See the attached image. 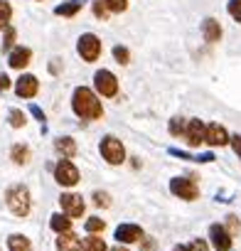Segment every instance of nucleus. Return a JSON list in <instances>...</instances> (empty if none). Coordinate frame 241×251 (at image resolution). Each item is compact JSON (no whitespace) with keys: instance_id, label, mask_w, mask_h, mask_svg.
<instances>
[{"instance_id":"obj_1","label":"nucleus","mask_w":241,"mask_h":251,"mask_svg":"<svg viewBox=\"0 0 241 251\" xmlns=\"http://www.w3.org/2000/svg\"><path fill=\"white\" fill-rule=\"evenodd\" d=\"M72 108H74V113H76L79 118H84V121H98V118L103 116V106H101L98 96H96L91 89H86V86L74 89Z\"/></svg>"},{"instance_id":"obj_2","label":"nucleus","mask_w":241,"mask_h":251,"mask_svg":"<svg viewBox=\"0 0 241 251\" xmlns=\"http://www.w3.org/2000/svg\"><path fill=\"white\" fill-rule=\"evenodd\" d=\"M5 202H8V209H10L15 217H27V214H30L32 197H30V190H27L25 185H13V187H8Z\"/></svg>"},{"instance_id":"obj_3","label":"nucleus","mask_w":241,"mask_h":251,"mask_svg":"<svg viewBox=\"0 0 241 251\" xmlns=\"http://www.w3.org/2000/svg\"><path fill=\"white\" fill-rule=\"evenodd\" d=\"M98 151H101V155H103V160H106L108 165H120V163L126 160V151H123V146H120V141L113 138V136H106V138L101 141Z\"/></svg>"},{"instance_id":"obj_4","label":"nucleus","mask_w":241,"mask_h":251,"mask_svg":"<svg viewBox=\"0 0 241 251\" xmlns=\"http://www.w3.org/2000/svg\"><path fill=\"white\" fill-rule=\"evenodd\" d=\"M76 50H79V54H81V59H84V62H96V59L101 57V40H98L96 35L86 32V35H81V37H79Z\"/></svg>"},{"instance_id":"obj_5","label":"nucleus","mask_w":241,"mask_h":251,"mask_svg":"<svg viewBox=\"0 0 241 251\" xmlns=\"http://www.w3.org/2000/svg\"><path fill=\"white\" fill-rule=\"evenodd\" d=\"M54 180L62 185V187H74L79 182V168L72 163V160H59L54 165Z\"/></svg>"},{"instance_id":"obj_6","label":"nucleus","mask_w":241,"mask_h":251,"mask_svg":"<svg viewBox=\"0 0 241 251\" xmlns=\"http://www.w3.org/2000/svg\"><path fill=\"white\" fill-rule=\"evenodd\" d=\"M94 86H96V91H98L101 96H106V99H111V96L118 94V79H116L108 69H101V72L94 74Z\"/></svg>"},{"instance_id":"obj_7","label":"nucleus","mask_w":241,"mask_h":251,"mask_svg":"<svg viewBox=\"0 0 241 251\" xmlns=\"http://www.w3.org/2000/svg\"><path fill=\"white\" fill-rule=\"evenodd\" d=\"M170 192L180 200H187V202L199 197V187L194 185V180H187V177H175L170 182Z\"/></svg>"},{"instance_id":"obj_8","label":"nucleus","mask_w":241,"mask_h":251,"mask_svg":"<svg viewBox=\"0 0 241 251\" xmlns=\"http://www.w3.org/2000/svg\"><path fill=\"white\" fill-rule=\"evenodd\" d=\"M59 204H62V212H64L69 219H72V217H81L84 209H86L81 195H74V192H64V195L59 197Z\"/></svg>"},{"instance_id":"obj_9","label":"nucleus","mask_w":241,"mask_h":251,"mask_svg":"<svg viewBox=\"0 0 241 251\" xmlns=\"http://www.w3.org/2000/svg\"><path fill=\"white\" fill-rule=\"evenodd\" d=\"M37 91H40V81H37V76H32V74H23V76L15 81V94H18L20 99H35Z\"/></svg>"},{"instance_id":"obj_10","label":"nucleus","mask_w":241,"mask_h":251,"mask_svg":"<svg viewBox=\"0 0 241 251\" xmlns=\"http://www.w3.org/2000/svg\"><path fill=\"white\" fill-rule=\"evenodd\" d=\"M204 143H209V146H226L229 143V133H226V128L224 126H219V123H209V126H204Z\"/></svg>"},{"instance_id":"obj_11","label":"nucleus","mask_w":241,"mask_h":251,"mask_svg":"<svg viewBox=\"0 0 241 251\" xmlns=\"http://www.w3.org/2000/svg\"><path fill=\"white\" fill-rule=\"evenodd\" d=\"M209 239H212V246L217 251H229L231 249V234L221 224H212L209 226Z\"/></svg>"},{"instance_id":"obj_12","label":"nucleus","mask_w":241,"mask_h":251,"mask_svg":"<svg viewBox=\"0 0 241 251\" xmlns=\"http://www.w3.org/2000/svg\"><path fill=\"white\" fill-rule=\"evenodd\" d=\"M185 136H187V143H190L192 148L202 146V143H204V123H202L199 118L187 121V123H185Z\"/></svg>"},{"instance_id":"obj_13","label":"nucleus","mask_w":241,"mask_h":251,"mask_svg":"<svg viewBox=\"0 0 241 251\" xmlns=\"http://www.w3.org/2000/svg\"><path fill=\"white\" fill-rule=\"evenodd\" d=\"M116 239H118V244H136L143 239V229L138 224H120L116 229Z\"/></svg>"},{"instance_id":"obj_14","label":"nucleus","mask_w":241,"mask_h":251,"mask_svg":"<svg viewBox=\"0 0 241 251\" xmlns=\"http://www.w3.org/2000/svg\"><path fill=\"white\" fill-rule=\"evenodd\" d=\"M32 62V50L30 47H15L8 52V64L13 69H25Z\"/></svg>"},{"instance_id":"obj_15","label":"nucleus","mask_w":241,"mask_h":251,"mask_svg":"<svg viewBox=\"0 0 241 251\" xmlns=\"http://www.w3.org/2000/svg\"><path fill=\"white\" fill-rule=\"evenodd\" d=\"M57 251H81V241H79V236L72 234V231L59 234V239H57Z\"/></svg>"},{"instance_id":"obj_16","label":"nucleus","mask_w":241,"mask_h":251,"mask_svg":"<svg viewBox=\"0 0 241 251\" xmlns=\"http://www.w3.org/2000/svg\"><path fill=\"white\" fill-rule=\"evenodd\" d=\"M202 35H204L207 42H219V40H221V25H219L214 18H207V20L202 23Z\"/></svg>"},{"instance_id":"obj_17","label":"nucleus","mask_w":241,"mask_h":251,"mask_svg":"<svg viewBox=\"0 0 241 251\" xmlns=\"http://www.w3.org/2000/svg\"><path fill=\"white\" fill-rule=\"evenodd\" d=\"M54 151H57V153H59L64 160H69V158H74V155H76V143H74V138L64 136V138H57Z\"/></svg>"},{"instance_id":"obj_18","label":"nucleus","mask_w":241,"mask_h":251,"mask_svg":"<svg viewBox=\"0 0 241 251\" xmlns=\"http://www.w3.org/2000/svg\"><path fill=\"white\" fill-rule=\"evenodd\" d=\"M84 3H86V0H69V3H62V5L54 8V15H59V18H74L84 8Z\"/></svg>"},{"instance_id":"obj_19","label":"nucleus","mask_w":241,"mask_h":251,"mask_svg":"<svg viewBox=\"0 0 241 251\" xmlns=\"http://www.w3.org/2000/svg\"><path fill=\"white\" fill-rule=\"evenodd\" d=\"M30 146H25V143H15L13 148H10V160L15 163V165H25L27 160H30Z\"/></svg>"},{"instance_id":"obj_20","label":"nucleus","mask_w":241,"mask_h":251,"mask_svg":"<svg viewBox=\"0 0 241 251\" xmlns=\"http://www.w3.org/2000/svg\"><path fill=\"white\" fill-rule=\"evenodd\" d=\"M8 251H32V244L25 234H13L8 236Z\"/></svg>"},{"instance_id":"obj_21","label":"nucleus","mask_w":241,"mask_h":251,"mask_svg":"<svg viewBox=\"0 0 241 251\" xmlns=\"http://www.w3.org/2000/svg\"><path fill=\"white\" fill-rule=\"evenodd\" d=\"M49 226H52V231H57V234H64V231H69V229H72V219H69L67 214H52V219H49Z\"/></svg>"},{"instance_id":"obj_22","label":"nucleus","mask_w":241,"mask_h":251,"mask_svg":"<svg viewBox=\"0 0 241 251\" xmlns=\"http://www.w3.org/2000/svg\"><path fill=\"white\" fill-rule=\"evenodd\" d=\"M81 249H86V251H108V249H106V241H103L101 236H96V234H89V236L84 239Z\"/></svg>"},{"instance_id":"obj_23","label":"nucleus","mask_w":241,"mask_h":251,"mask_svg":"<svg viewBox=\"0 0 241 251\" xmlns=\"http://www.w3.org/2000/svg\"><path fill=\"white\" fill-rule=\"evenodd\" d=\"M10 18H13V8L8 0H0V30H5L10 25Z\"/></svg>"},{"instance_id":"obj_24","label":"nucleus","mask_w":241,"mask_h":251,"mask_svg":"<svg viewBox=\"0 0 241 251\" xmlns=\"http://www.w3.org/2000/svg\"><path fill=\"white\" fill-rule=\"evenodd\" d=\"M84 229H86L89 234H101V231L106 229V222H103V219H98V217H89V219H86V224H84Z\"/></svg>"},{"instance_id":"obj_25","label":"nucleus","mask_w":241,"mask_h":251,"mask_svg":"<svg viewBox=\"0 0 241 251\" xmlns=\"http://www.w3.org/2000/svg\"><path fill=\"white\" fill-rule=\"evenodd\" d=\"M8 121H10L13 128H23V126H25V113H23L20 108H13V111L8 113Z\"/></svg>"},{"instance_id":"obj_26","label":"nucleus","mask_w":241,"mask_h":251,"mask_svg":"<svg viewBox=\"0 0 241 251\" xmlns=\"http://www.w3.org/2000/svg\"><path fill=\"white\" fill-rule=\"evenodd\" d=\"M108 13H126L128 10V0H106Z\"/></svg>"},{"instance_id":"obj_27","label":"nucleus","mask_w":241,"mask_h":251,"mask_svg":"<svg viewBox=\"0 0 241 251\" xmlns=\"http://www.w3.org/2000/svg\"><path fill=\"white\" fill-rule=\"evenodd\" d=\"M113 57H116V62H118V64H128V62H131L128 50H126V47H120V45H116V47H113Z\"/></svg>"},{"instance_id":"obj_28","label":"nucleus","mask_w":241,"mask_h":251,"mask_svg":"<svg viewBox=\"0 0 241 251\" xmlns=\"http://www.w3.org/2000/svg\"><path fill=\"white\" fill-rule=\"evenodd\" d=\"M15 37H18V32H15V27H5V40H3V52H10L13 50V42H15Z\"/></svg>"},{"instance_id":"obj_29","label":"nucleus","mask_w":241,"mask_h":251,"mask_svg":"<svg viewBox=\"0 0 241 251\" xmlns=\"http://www.w3.org/2000/svg\"><path fill=\"white\" fill-rule=\"evenodd\" d=\"M94 15L98 20H106L108 18V8H106V0H94Z\"/></svg>"},{"instance_id":"obj_30","label":"nucleus","mask_w":241,"mask_h":251,"mask_svg":"<svg viewBox=\"0 0 241 251\" xmlns=\"http://www.w3.org/2000/svg\"><path fill=\"white\" fill-rule=\"evenodd\" d=\"M226 10H229V15H231L234 20H239V23H241V0H229Z\"/></svg>"},{"instance_id":"obj_31","label":"nucleus","mask_w":241,"mask_h":251,"mask_svg":"<svg viewBox=\"0 0 241 251\" xmlns=\"http://www.w3.org/2000/svg\"><path fill=\"white\" fill-rule=\"evenodd\" d=\"M94 204H96V207H108V204H111V197H108V192H101V190H96V192H94Z\"/></svg>"},{"instance_id":"obj_32","label":"nucleus","mask_w":241,"mask_h":251,"mask_svg":"<svg viewBox=\"0 0 241 251\" xmlns=\"http://www.w3.org/2000/svg\"><path fill=\"white\" fill-rule=\"evenodd\" d=\"M170 133L172 136H182L185 133V121L182 118H172L170 121Z\"/></svg>"},{"instance_id":"obj_33","label":"nucleus","mask_w":241,"mask_h":251,"mask_svg":"<svg viewBox=\"0 0 241 251\" xmlns=\"http://www.w3.org/2000/svg\"><path fill=\"white\" fill-rule=\"evenodd\" d=\"M190 251H209V246H207V241H204V239H194V241H192V246H190Z\"/></svg>"},{"instance_id":"obj_34","label":"nucleus","mask_w":241,"mask_h":251,"mask_svg":"<svg viewBox=\"0 0 241 251\" xmlns=\"http://www.w3.org/2000/svg\"><path fill=\"white\" fill-rule=\"evenodd\" d=\"M231 148H234L236 158L241 160V136H234V138H231Z\"/></svg>"},{"instance_id":"obj_35","label":"nucleus","mask_w":241,"mask_h":251,"mask_svg":"<svg viewBox=\"0 0 241 251\" xmlns=\"http://www.w3.org/2000/svg\"><path fill=\"white\" fill-rule=\"evenodd\" d=\"M30 111H32V116H35L40 123H45V111H42L40 106H35V103H32V106H30Z\"/></svg>"},{"instance_id":"obj_36","label":"nucleus","mask_w":241,"mask_h":251,"mask_svg":"<svg viewBox=\"0 0 241 251\" xmlns=\"http://www.w3.org/2000/svg\"><path fill=\"white\" fill-rule=\"evenodd\" d=\"M8 89H10V79H8V74L0 72V91H8Z\"/></svg>"},{"instance_id":"obj_37","label":"nucleus","mask_w":241,"mask_h":251,"mask_svg":"<svg viewBox=\"0 0 241 251\" xmlns=\"http://www.w3.org/2000/svg\"><path fill=\"white\" fill-rule=\"evenodd\" d=\"M226 219H229V226H231V231H239V219H236V217H226ZM231 231H229V234H231Z\"/></svg>"},{"instance_id":"obj_38","label":"nucleus","mask_w":241,"mask_h":251,"mask_svg":"<svg viewBox=\"0 0 241 251\" xmlns=\"http://www.w3.org/2000/svg\"><path fill=\"white\" fill-rule=\"evenodd\" d=\"M108 251H128V249H126V246H120V244H118V246H113V249H108Z\"/></svg>"},{"instance_id":"obj_39","label":"nucleus","mask_w":241,"mask_h":251,"mask_svg":"<svg viewBox=\"0 0 241 251\" xmlns=\"http://www.w3.org/2000/svg\"><path fill=\"white\" fill-rule=\"evenodd\" d=\"M172 251H190V249H187V246H182V244H177V246H175Z\"/></svg>"}]
</instances>
